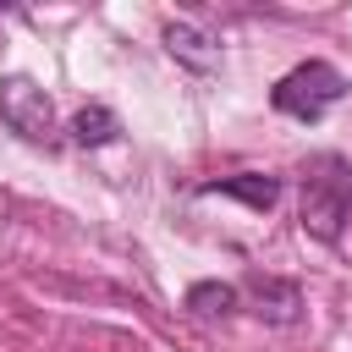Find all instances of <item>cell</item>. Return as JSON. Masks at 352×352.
I'll return each instance as SVG.
<instances>
[{"label": "cell", "mask_w": 352, "mask_h": 352, "mask_svg": "<svg viewBox=\"0 0 352 352\" xmlns=\"http://www.w3.org/2000/svg\"><path fill=\"white\" fill-rule=\"evenodd\" d=\"M346 209H352V165L341 154H308L302 160V231H314L319 242H336Z\"/></svg>", "instance_id": "obj_1"}, {"label": "cell", "mask_w": 352, "mask_h": 352, "mask_svg": "<svg viewBox=\"0 0 352 352\" xmlns=\"http://www.w3.org/2000/svg\"><path fill=\"white\" fill-rule=\"evenodd\" d=\"M346 99V77L330 66V60H302V66H292L275 88H270V104L280 110V116H292V121H319L330 104H341Z\"/></svg>", "instance_id": "obj_2"}, {"label": "cell", "mask_w": 352, "mask_h": 352, "mask_svg": "<svg viewBox=\"0 0 352 352\" xmlns=\"http://www.w3.org/2000/svg\"><path fill=\"white\" fill-rule=\"evenodd\" d=\"M0 121H6L16 138H28V143H50V138H55V104H50V94H44L33 77H22V72L0 77Z\"/></svg>", "instance_id": "obj_3"}, {"label": "cell", "mask_w": 352, "mask_h": 352, "mask_svg": "<svg viewBox=\"0 0 352 352\" xmlns=\"http://www.w3.org/2000/svg\"><path fill=\"white\" fill-rule=\"evenodd\" d=\"M198 192H204V198L220 192V198H242L248 209H270V204L280 198V182H275V176H258V170H236V176H214V182H204Z\"/></svg>", "instance_id": "obj_4"}, {"label": "cell", "mask_w": 352, "mask_h": 352, "mask_svg": "<svg viewBox=\"0 0 352 352\" xmlns=\"http://www.w3.org/2000/svg\"><path fill=\"white\" fill-rule=\"evenodd\" d=\"M165 50H170L182 66H192V72H214V66H220V44H214L204 28H192V22H170V28H165Z\"/></svg>", "instance_id": "obj_5"}, {"label": "cell", "mask_w": 352, "mask_h": 352, "mask_svg": "<svg viewBox=\"0 0 352 352\" xmlns=\"http://www.w3.org/2000/svg\"><path fill=\"white\" fill-rule=\"evenodd\" d=\"M248 292H253L258 314H270L275 324H292V319H297V308H302L297 286H292V280H275V275H248Z\"/></svg>", "instance_id": "obj_6"}, {"label": "cell", "mask_w": 352, "mask_h": 352, "mask_svg": "<svg viewBox=\"0 0 352 352\" xmlns=\"http://www.w3.org/2000/svg\"><path fill=\"white\" fill-rule=\"evenodd\" d=\"M116 132H121V121L110 104H82L72 116V143H82V148H104V143H116Z\"/></svg>", "instance_id": "obj_7"}, {"label": "cell", "mask_w": 352, "mask_h": 352, "mask_svg": "<svg viewBox=\"0 0 352 352\" xmlns=\"http://www.w3.org/2000/svg\"><path fill=\"white\" fill-rule=\"evenodd\" d=\"M187 308L204 314V319H220V314L236 308V286H226V280H198V286H187Z\"/></svg>", "instance_id": "obj_8"}]
</instances>
